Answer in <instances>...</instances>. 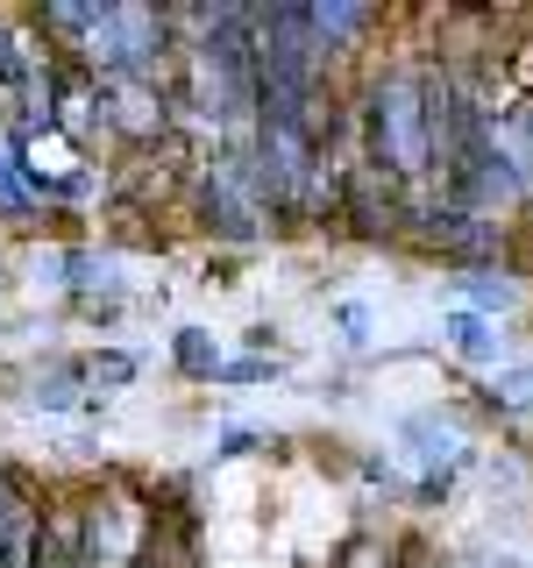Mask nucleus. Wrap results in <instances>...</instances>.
Returning <instances> with one entry per match:
<instances>
[{
    "label": "nucleus",
    "instance_id": "nucleus-5",
    "mask_svg": "<svg viewBox=\"0 0 533 568\" xmlns=\"http://www.w3.org/2000/svg\"><path fill=\"white\" fill-rule=\"evenodd\" d=\"M171 93L157 79H100V114L114 121L121 135H135V142H150V135H164L171 129Z\"/></svg>",
    "mask_w": 533,
    "mask_h": 568
},
{
    "label": "nucleus",
    "instance_id": "nucleus-4",
    "mask_svg": "<svg viewBox=\"0 0 533 568\" xmlns=\"http://www.w3.org/2000/svg\"><path fill=\"white\" fill-rule=\"evenodd\" d=\"M150 540V511L135 490H107L86 505V568H142Z\"/></svg>",
    "mask_w": 533,
    "mask_h": 568
},
{
    "label": "nucleus",
    "instance_id": "nucleus-3",
    "mask_svg": "<svg viewBox=\"0 0 533 568\" xmlns=\"http://www.w3.org/2000/svg\"><path fill=\"white\" fill-rule=\"evenodd\" d=\"M200 206H207V221H213V235H228V242H263L271 235V192H263V178H257V156L249 150H213L207 164H200Z\"/></svg>",
    "mask_w": 533,
    "mask_h": 568
},
{
    "label": "nucleus",
    "instance_id": "nucleus-19",
    "mask_svg": "<svg viewBox=\"0 0 533 568\" xmlns=\"http://www.w3.org/2000/svg\"><path fill=\"white\" fill-rule=\"evenodd\" d=\"M249 448H263V434H257V426H228V434L213 440V455H221V462H228V455H249Z\"/></svg>",
    "mask_w": 533,
    "mask_h": 568
},
{
    "label": "nucleus",
    "instance_id": "nucleus-6",
    "mask_svg": "<svg viewBox=\"0 0 533 568\" xmlns=\"http://www.w3.org/2000/svg\"><path fill=\"white\" fill-rule=\"evenodd\" d=\"M36 540H43V511H36L29 490L0 469V568H29Z\"/></svg>",
    "mask_w": 533,
    "mask_h": 568
},
{
    "label": "nucleus",
    "instance_id": "nucleus-7",
    "mask_svg": "<svg viewBox=\"0 0 533 568\" xmlns=\"http://www.w3.org/2000/svg\"><path fill=\"white\" fill-rule=\"evenodd\" d=\"M399 440H405V448H420L426 476H455V469H462V455H470V448H462V426H455V419H441V413H413V419L399 426Z\"/></svg>",
    "mask_w": 533,
    "mask_h": 568
},
{
    "label": "nucleus",
    "instance_id": "nucleus-14",
    "mask_svg": "<svg viewBox=\"0 0 533 568\" xmlns=\"http://www.w3.org/2000/svg\"><path fill=\"white\" fill-rule=\"evenodd\" d=\"M100 0H50L43 8V29H58V36H71V43H86L93 36V22H100Z\"/></svg>",
    "mask_w": 533,
    "mask_h": 568
},
{
    "label": "nucleus",
    "instance_id": "nucleus-2",
    "mask_svg": "<svg viewBox=\"0 0 533 568\" xmlns=\"http://www.w3.org/2000/svg\"><path fill=\"white\" fill-rule=\"evenodd\" d=\"M171 50V22L157 8H142V0H121V8H107L93 36L79 43V58L93 79H157V64H164Z\"/></svg>",
    "mask_w": 533,
    "mask_h": 568
},
{
    "label": "nucleus",
    "instance_id": "nucleus-1",
    "mask_svg": "<svg viewBox=\"0 0 533 568\" xmlns=\"http://www.w3.org/2000/svg\"><path fill=\"white\" fill-rule=\"evenodd\" d=\"M434 106H441V64L399 58L363 93V164L384 171L405 200H426L441 185L434 171Z\"/></svg>",
    "mask_w": 533,
    "mask_h": 568
},
{
    "label": "nucleus",
    "instance_id": "nucleus-21",
    "mask_svg": "<svg viewBox=\"0 0 533 568\" xmlns=\"http://www.w3.org/2000/svg\"><path fill=\"white\" fill-rule=\"evenodd\" d=\"M0 150H8V121H0Z\"/></svg>",
    "mask_w": 533,
    "mask_h": 568
},
{
    "label": "nucleus",
    "instance_id": "nucleus-16",
    "mask_svg": "<svg viewBox=\"0 0 533 568\" xmlns=\"http://www.w3.org/2000/svg\"><path fill=\"white\" fill-rule=\"evenodd\" d=\"M491 405L497 413H533V363L526 369H491Z\"/></svg>",
    "mask_w": 533,
    "mask_h": 568
},
{
    "label": "nucleus",
    "instance_id": "nucleus-18",
    "mask_svg": "<svg viewBox=\"0 0 533 568\" xmlns=\"http://www.w3.org/2000/svg\"><path fill=\"white\" fill-rule=\"evenodd\" d=\"M86 377H93V384H129V377H135V355L107 348V355H93V363H86Z\"/></svg>",
    "mask_w": 533,
    "mask_h": 568
},
{
    "label": "nucleus",
    "instance_id": "nucleus-22",
    "mask_svg": "<svg viewBox=\"0 0 533 568\" xmlns=\"http://www.w3.org/2000/svg\"><path fill=\"white\" fill-rule=\"evenodd\" d=\"M142 568H164V561H142Z\"/></svg>",
    "mask_w": 533,
    "mask_h": 568
},
{
    "label": "nucleus",
    "instance_id": "nucleus-8",
    "mask_svg": "<svg viewBox=\"0 0 533 568\" xmlns=\"http://www.w3.org/2000/svg\"><path fill=\"white\" fill-rule=\"evenodd\" d=\"M306 29H313V50L334 64V58H342V50L355 43V36L378 29V8H349V0H313V8H306Z\"/></svg>",
    "mask_w": 533,
    "mask_h": 568
},
{
    "label": "nucleus",
    "instance_id": "nucleus-15",
    "mask_svg": "<svg viewBox=\"0 0 533 568\" xmlns=\"http://www.w3.org/2000/svg\"><path fill=\"white\" fill-rule=\"evenodd\" d=\"M22 206H36V185L22 171V142H8L0 150V213H22Z\"/></svg>",
    "mask_w": 533,
    "mask_h": 568
},
{
    "label": "nucleus",
    "instance_id": "nucleus-20",
    "mask_svg": "<svg viewBox=\"0 0 533 568\" xmlns=\"http://www.w3.org/2000/svg\"><path fill=\"white\" fill-rule=\"evenodd\" d=\"M342 327L355 334V342H363V334H370V313H363V306H342Z\"/></svg>",
    "mask_w": 533,
    "mask_h": 568
},
{
    "label": "nucleus",
    "instance_id": "nucleus-11",
    "mask_svg": "<svg viewBox=\"0 0 533 568\" xmlns=\"http://www.w3.org/2000/svg\"><path fill=\"white\" fill-rule=\"evenodd\" d=\"M441 334H449V348H455L470 369H505V342H497V320L449 313V320H441Z\"/></svg>",
    "mask_w": 533,
    "mask_h": 568
},
{
    "label": "nucleus",
    "instance_id": "nucleus-12",
    "mask_svg": "<svg viewBox=\"0 0 533 568\" xmlns=\"http://www.w3.org/2000/svg\"><path fill=\"white\" fill-rule=\"evenodd\" d=\"M36 405H43V413H86V405H100V398L86 390V369H50V377L36 384Z\"/></svg>",
    "mask_w": 533,
    "mask_h": 568
},
{
    "label": "nucleus",
    "instance_id": "nucleus-9",
    "mask_svg": "<svg viewBox=\"0 0 533 568\" xmlns=\"http://www.w3.org/2000/svg\"><path fill=\"white\" fill-rule=\"evenodd\" d=\"M491 129H497V150H505L512 178H520V200L533 206V93H526V100H512V106H497Z\"/></svg>",
    "mask_w": 533,
    "mask_h": 568
},
{
    "label": "nucleus",
    "instance_id": "nucleus-10",
    "mask_svg": "<svg viewBox=\"0 0 533 568\" xmlns=\"http://www.w3.org/2000/svg\"><path fill=\"white\" fill-rule=\"evenodd\" d=\"M520 306V284L505 271H462L455 277V313H476V320H505Z\"/></svg>",
    "mask_w": 533,
    "mask_h": 568
},
{
    "label": "nucleus",
    "instance_id": "nucleus-13",
    "mask_svg": "<svg viewBox=\"0 0 533 568\" xmlns=\"http://www.w3.org/2000/svg\"><path fill=\"white\" fill-rule=\"evenodd\" d=\"M171 355H178V369H185V377H207V384L221 377V363H228V355H221V342H213L207 327H185Z\"/></svg>",
    "mask_w": 533,
    "mask_h": 568
},
{
    "label": "nucleus",
    "instance_id": "nucleus-17",
    "mask_svg": "<svg viewBox=\"0 0 533 568\" xmlns=\"http://www.w3.org/2000/svg\"><path fill=\"white\" fill-rule=\"evenodd\" d=\"M263 377H278V363H271V355H228L213 384H263Z\"/></svg>",
    "mask_w": 533,
    "mask_h": 568
}]
</instances>
